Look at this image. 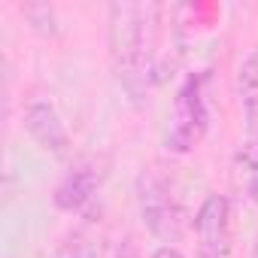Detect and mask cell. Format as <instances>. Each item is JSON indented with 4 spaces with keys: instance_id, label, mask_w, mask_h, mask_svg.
Listing matches in <instances>:
<instances>
[{
    "instance_id": "52a82bcc",
    "label": "cell",
    "mask_w": 258,
    "mask_h": 258,
    "mask_svg": "<svg viewBox=\"0 0 258 258\" xmlns=\"http://www.w3.org/2000/svg\"><path fill=\"white\" fill-rule=\"evenodd\" d=\"M237 97L246 121L258 131V49H252L237 67Z\"/></svg>"
},
{
    "instance_id": "30bf717a",
    "label": "cell",
    "mask_w": 258,
    "mask_h": 258,
    "mask_svg": "<svg viewBox=\"0 0 258 258\" xmlns=\"http://www.w3.org/2000/svg\"><path fill=\"white\" fill-rule=\"evenodd\" d=\"M115 258H143V255H140V249L134 246V240H121V246H118Z\"/></svg>"
},
{
    "instance_id": "7a4b0ae2",
    "label": "cell",
    "mask_w": 258,
    "mask_h": 258,
    "mask_svg": "<svg viewBox=\"0 0 258 258\" xmlns=\"http://www.w3.org/2000/svg\"><path fill=\"white\" fill-rule=\"evenodd\" d=\"M137 207H140V219H143L146 231L152 237H158L164 246H173L182 240L185 210H182L179 198L173 195L170 182L155 167H146L137 176Z\"/></svg>"
},
{
    "instance_id": "277c9868",
    "label": "cell",
    "mask_w": 258,
    "mask_h": 258,
    "mask_svg": "<svg viewBox=\"0 0 258 258\" xmlns=\"http://www.w3.org/2000/svg\"><path fill=\"white\" fill-rule=\"evenodd\" d=\"M25 131L43 152H49L55 158H67L73 149L70 131L49 94H31L25 100Z\"/></svg>"
},
{
    "instance_id": "6da1fadb",
    "label": "cell",
    "mask_w": 258,
    "mask_h": 258,
    "mask_svg": "<svg viewBox=\"0 0 258 258\" xmlns=\"http://www.w3.org/2000/svg\"><path fill=\"white\" fill-rule=\"evenodd\" d=\"M164 10L158 4H118L109 7V58L115 79L131 94V100H143L149 88H155V67L161 55V25Z\"/></svg>"
},
{
    "instance_id": "3957f363",
    "label": "cell",
    "mask_w": 258,
    "mask_h": 258,
    "mask_svg": "<svg viewBox=\"0 0 258 258\" xmlns=\"http://www.w3.org/2000/svg\"><path fill=\"white\" fill-rule=\"evenodd\" d=\"M210 127V106H207V76L188 73L173 97V115L167 127V149L176 155L191 152Z\"/></svg>"
},
{
    "instance_id": "5b68a950",
    "label": "cell",
    "mask_w": 258,
    "mask_h": 258,
    "mask_svg": "<svg viewBox=\"0 0 258 258\" xmlns=\"http://www.w3.org/2000/svg\"><path fill=\"white\" fill-rule=\"evenodd\" d=\"M198 258H228L231 255V201L210 191L195 213Z\"/></svg>"
},
{
    "instance_id": "ba28073f",
    "label": "cell",
    "mask_w": 258,
    "mask_h": 258,
    "mask_svg": "<svg viewBox=\"0 0 258 258\" xmlns=\"http://www.w3.org/2000/svg\"><path fill=\"white\" fill-rule=\"evenodd\" d=\"M55 258H97L94 237L85 228H73L55 249Z\"/></svg>"
},
{
    "instance_id": "8fae6325",
    "label": "cell",
    "mask_w": 258,
    "mask_h": 258,
    "mask_svg": "<svg viewBox=\"0 0 258 258\" xmlns=\"http://www.w3.org/2000/svg\"><path fill=\"white\" fill-rule=\"evenodd\" d=\"M152 258H185L176 246H158L155 252H152Z\"/></svg>"
},
{
    "instance_id": "8992f818",
    "label": "cell",
    "mask_w": 258,
    "mask_h": 258,
    "mask_svg": "<svg viewBox=\"0 0 258 258\" xmlns=\"http://www.w3.org/2000/svg\"><path fill=\"white\" fill-rule=\"evenodd\" d=\"M106 179V170H103V161L97 158H82L76 161L64 176L61 182L55 185V207L61 213H85L88 204L97 198L100 185Z\"/></svg>"
},
{
    "instance_id": "7c38bea8",
    "label": "cell",
    "mask_w": 258,
    "mask_h": 258,
    "mask_svg": "<svg viewBox=\"0 0 258 258\" xmlns=\"http://www.w3.org/2000/svg\"><path fill=\"white\" fill-rule=\"evenodd\" d=\"M252 258H258V237H255V246H252Z\"/></svg>"
},
{
    "instance_id": "9c48e42d",
    "label": "cell",
    "mask_w": 258,
    "mask_h": 258,
    "mask_svg": "<svg viewBox=\"0 0 258 258\" xmlns=\"http://www.w3.org/2000/svg\"><path fill=\"white\" fill-rule=\"evenodd\" d=\"M22 13L40 37H58V19H55V10L49 4H25Z\"/></svg>"
}]
</instances>
